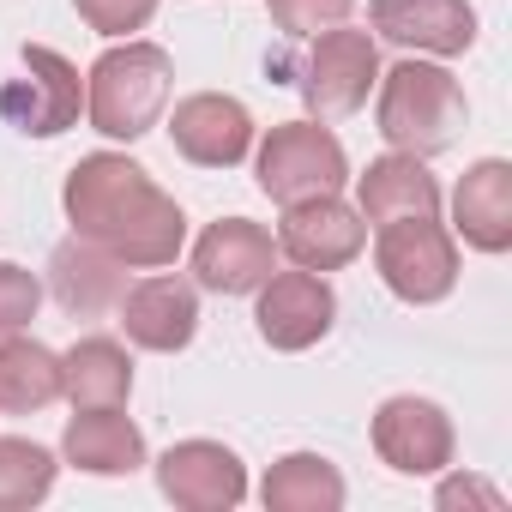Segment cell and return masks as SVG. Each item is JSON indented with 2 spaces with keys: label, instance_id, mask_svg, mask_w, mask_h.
Returning <instances> with one entry per match:
<instances>
[{
  "label": "cell",
  "instance_id": "obj_27",
  "mask_svg": "<svg viewBox=\"0 0 512 512\" xmlns=\"http://www.w3.org/2000/svg\"><path fill=\"white\" fill-rule=\"evenodd\" d=\"M464 500H500L494 488H482V482H464V476H452V482H440V506H464Z\"/></svg>",
  "mask_w": 512,
  "mask_h": 512
},
{
  "label": "cell",
  "instance_id": "obj_16",
  "mask_svg": "<svg viewBox=\"0 0 512 512\" xmlns=\"http://www.w3.org/2000/svg\"><path fill=\"white\" fill-rule=\"evenodd\" d=\"M452 229L476 253H506L512 247V163L506 157H482V163L464 169V181L452 193Z\"/></svg>",
  "mask_w": 512,
  "mask_h": 512
},
{
  "label": "cell",
  "instance_id": "obj_17",
  "mask_svg": "<svg viewBox=\"0 0 512 512\" xmlns=\"http://www.w3.org/2000/svg\"><path fill=\"white\" fill-rule=\"evenodd\" d=\"M127 266L115 260V253H103L97 241L73 235L55 247V260H49V284H55V302L79 320H97V314H115L121 296H127Z\"/></svg>",
  "mask_w": 512,
  "mask_h": 512
},
{
  "label": "cell",
  "instance_id": "obj_20",
  "mask_svg": "<svg viewBox=\"0 0 512 512\" xmlns=\"http://www.w3.org/2000/svg\"><path fill=\"white\" fill-rule=\"evenodd\" d=\"M127 392H133V356L115 338H79L61 356V398H73V410L127 404Z\"/></svg>",
  "mask_w": 512,
  "mask_h": 512
},
{
  "label": "cell",
  "instance_id": "obj_5",
  "mask_svg": "<svg viewBox=\"0 0 512 512\" xmlns=\"http://www.w3.org/2000/svg\"><path fill=\"white\" fill-rule=\"evenodd\" d=\"M374 266L398 302L428 308V302H446L458 284V247L440 229V217H392L374 235Z\"/></svg>",
  "mask_w": 512,
  "mask_h": 512
},
{
  "label": "cell",
  "instance_id": "obj_7",
  "mask_svg": "<svg viewBox=\"0 0 512 512\" xmlns=\"http://www.w3.org/2000/svg\"><path fill=\"white\" fill-rule=\"evenodd\" d=\"M308 67H302V103L314 115H356L380 79V49L368 31L332 25L320 37H308Z\"/></svg>",
  "mask_w": 512,
  "mask_h": 512
},
{
  "label": "cell",
  "instance_id": "obj_15",
  "mask_svg": "<svg viewBox=\"0 0 512 512\" xmlns=\"http://www.w3.org/2000/svg\"><path fill=\"white\" fill-rule=\"evenodd\" d=\"M121 326L139 350H157V356H175L193 344L199 332V290L187 278H145L121 296Z\"/></svg>",
  "mask_w": 512,
  "mask_h": 512
},
{
  "label": "cell",
  "instance_id": "obj_3",
  "mask_svg": "<svg viewBox=\"0 0 512 512\" xmlns=\"http://www.w3.org/2000/svg\"><path fill=\"white\" fill-rule=\"evenodd\" d=\"M374 85H380L374 121H380V139L392 151L434 157V151H446L458 139V127H464V91H458V79L446 67H434V61H398Z\"/></svg>",
  "mask_w": 512,
  "mask_h": 512
},
{
  "label": "cell",
  "instance_id": "obj_22",
  "mask_svg": "<svg viewBox=\"0 0 512 512\" xmlns=\"http://www.w3.org/2000/svg\"><path fill=\"white\" fill-rule=\"evenodd\" d=\"M61 398V356L37 338H0V410L31 416Z\"/></svg>",
  "mask_w": 512,
  "mask_h": 512
},
{
  "label": "cell",
  "instance_id": "obj_2",
  "mask_svg": "<svg viewBox=\"0 0 512 512\" xmlns=\"http://www.w3.org/2000/svg\"><path fill=\"white\" fill-rule=\"evenodd\" d=\"M169 49L157 43H115L109 55H97V67L85 73V115L103 139H145L169 103Z\"/></svg>",
  "mask_w": 512,
  "mask_h": 512
},
{
  "label": "cell",
  "instance_id": "obj_4",
  "mask_svg": "<svg viewBox=\"0 0 512 512\" xmlns=\"http://www.w3.org/2000/svg\"><path fill=\"white\" fill-rule=\"evenodd\" d=\"M253 175H260V193L278 205L314 199V193H338L350 175V157L338 145L332 127L320 121H284L260 139V157H253Z\"/></svg>",
  "mask_w": 512,
  "mask_h": 512
},
{
  "label": "cell",
  "instance_id": "obj_24",
  "mask_svg": "<svg viewBox=\"0 0 512 512\" xmlns=\"http://www.w3.org/2000/svg\"><path fill=\"white\" fill-rule=\"evenodd\" d=\"M266 13H272V25H278L284 37L308 43V37L332 31V25H350L356 0H266Z\"/></svg>",
  "mask_w": 512,
  "mask_h": 512
},
{
  "label": "cell",
  "instance_id": "obj_25",
  "mask_svg": "<svg viewBox=\"0 0 512 512\" xmlns=\"http://www.w3.org/2000/svg\"><path fill=\"white\" fill-rule=\"evenodd\" d=\"M37 308H43L37 272H25V266H13V260H0V338L25 332V326L37 320Z\"/></svg>",
  "mask_w": 512,
  "mask_h": 512
},
{
  "label": "cell",
  "instance_id": "obj_13",
  "mask_svg": "<svg viewBox=\"0 0 512 512\" xmlns=\"http://www.w3.org/2000/svg\"><path fill=\"white\" fill-rule=\"evenodd\" d=\"M169 145L199 169H235L253 151V115L223 91H193L169 115Z\"/></svg>",
  "mask_w": 512,
  "mask_h": 512
},
{
  "label": "cell",
  "instance_id": "obj_8",
  "mask_svg": "<svg viewBox=\"0 0 512 512\" xmlns=\"http://www.w3.org/2000/svg\"><path fill=\"white\" fill-rule=\"evenodd\" d=\"M362 247H368V223L338 193H314V199L284 205L278 253H284V260H296L302 272H338V266L356 260Z\"/></svg>",
  "mask_w": 512,
  "mask_h": 512
},
{
  "label": "cell",
  "instance_id": "obj_10",
  "mask_svg": "<svg viewBox=\"0 0 512 512\" xmlns=\"http://www.w3.org/2000/svg\"><path fill=\"white\" fill-rule=\"evenodd\" d=\"M260 308H253V326H260V338L272 350H314L332 320H338V296L326 284V272H272L260 290Z\"/></svg>",
  "mask_w": 512,
  "mask_h": 512
},
{
  "label": "cell",
  "instance_id": "obj_19",
  "mask_svg": "<svg viewBox=\"0 0 512 512\" xmlns=\"http://www.w3.org/2000/svg\"><path fill=\"white\" fill-rule=\"evenodd\" d=\"M61 452H67V464H79L91 476H133L145 464V434L121 416V404H103V410H79L67 422Z\"/></svg>",
  "mask_w": 512,
  "mask_h": 512
},
{
  "label": "cell",
  "instance_id": "obj_1",
  "mask_svg": "<svg viewBox=\"0 0 512 512\" xmlns=\"http://www.w3.org/2000/svg\"><path fill=\"white\" fill-rule=\"evenodd\" d=\"M61 205H67L73 235L97 241L103 253H115L121 266H139V272L175 266V253H181V241H187L181 205L151 181V169H139V163L121 157V151H91V157H79V163L67 169Z\"/></svg>",
  "mask_w": 512,
  "mask_h": 512
},
{
  "label": "cell",
  "instance_id": "obj_26",
  "mask_svg": "<svg viewBox=\"0 0 512 512\" xmlns=\"http://www.w3.org/2000/svg\"><path fill=\"white\" fill-rule=\"evenodd\" d=\"M73 7H79V19H85L97 37H133V31L151 25L157 0H73Z\"/></svg>",
  "mask_w": 512,
  "mask_h": 512
},
{
  "label": "cell",
  "instance_id": "obj_18",
  "mask_svg": "<svg viewBox=\"0 0 512 512\" xmlns=\"http://www.w3.org/2000/svg\"><path fill=\"white\" fill-rule=\"evenodd\" d=\"M356 211L362 223H392V217H440V181L422 169V157L392 151L374 157L356 175Z\"/></svg>",
  "mask_w": 512,
  "mask_h": 512
},
{
  "label": "cell",
  "instance_id": "obj_11",
  "mask_svg": "<svg viewBox=\"0 0 512 512\" xmlns=\"http://www.w3.org/2000/svg\"><path fill=\"white\" fill-rule=\"evenodd\" d=\"M278 272V241L253 217H217L193 241V278L217 296H253Z\"/></svg>",
  "mask_w": 512,
  "mask_h": 512
},
{
  "label": "cell",
  "instance_id": "obj_14",
  "mask_svg": "<svg viewBox=\"0 0 512 512\" xmlns=\"http://www.w3.org/2000/svg\"><path fill=\"white\" fill-rule=\"evenodd\" d=\"M374 31L398 49H416V55H464L476 43V13L470 0H374L368 7Z\"/></svg>",
  "mask_w": 512,
  "mask_h": 512
},
{
  "label": "cell",
  "instance_id": "obj_6",
  "mask_svg": "<svg viewBox=\"0 0 512 512\" xmlns=\"http://www.w3.org/2000/svg\"><path fill=\"white\" fill-rule=\"evenodd\" d=\"M19 61H25V73L0 85V121L19 127L25 139H55L67 127H79V109H85L79 67L49 43H25Z\"/></svg>",
  "mask_w": 512,
  "mask_h": 512
},
{
  "label": "cell",
  "instance_id": "obj_23",
  "mask_svg": "<svg viewBox=\"0 0 512 512\" xmlns=\"http://www.w3.org/2000/svg\"><path fill=\"white\" fill-rule=\"evenodd\" d=\"M55 488V452L19 434H0V512H25L49 500Z\"/></svg>",
  "mask_w": 512,
  "mask_h": 512
},
{
  "label": "cell",
  "instance_id": "obj_12",
  "mask_svg": "<svg viewBox=\"0 0 512 512\" xmlns=\"http://www.w3.org/2000/svg\"><path fill=\"white\" fill-rule=\"evenodd\" d=\"M157 488L187 512H229L247 500V464L217 440H175L157 458Z\"/></svg>",
  "mask_w": 512,
  "mask_h": 512
},
{
  "label": "cell",
  "instance_id": "obj_9",
  "mask_svg": "<svg viewBox=\"0 0 512 512\" xmlns=\"http://www.w3.org/2000/svg\"><path fill=\"white\" fill-rule=\"evenodd\" d=\"M452 446H458L452 416L434 398L404 392V398H386L374 410V452L398 476H434V470H446L452 464Z\"/></svg>",
  "mask_w": 512,
  "mask_h": 512
},
{
  "label": "cell",
  "instance_id": "obj_21",
  "mask_svg": "<svg viewBox=\"0 0 512 512\" xmlns=\"http://www.w3.org/2000/svg\"><path fill=\"white\" fill-rule=\"evenodd\" d=\"M260 500H266V512H338L344 506V476L320 452H290L266 470Z\"/></svg>",
  "mask_w": 512,
  "mask_h": 512
}]
</instances>
